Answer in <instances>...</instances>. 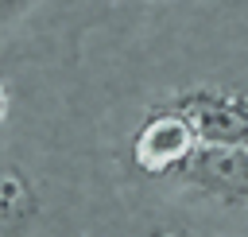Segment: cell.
<instances>
[{
	"instance_id": "7a4b0ae2",
	"label": "cell",
	"mask_w": 248,
	"mask_h": 237,
	"mask_svg": "<svg viewBox=\"0 0 248 237\" xmlns=\"http://www.w3.org/2000/svg\"><path fill=\"white\" fill-rule=\"evenodd\" d=\"M170 186L217 206H248V144H198Z\"/></svg>"
},
{
	"instance_id": "6da1fadb",
	"label": "cell",
	"mask_w": 248,
	"mask_h": 237,
	"mask_svg": "<svg viewBox=\"0 0 248 237\" xmlns=\"http://www.w3.org/2000/svg\"><path fill=\"white\" fill-rule=\"evenodd\" d=\"M163 101L190 124L194 140L248 144V85H209L194 82L163 93Z\"/></svg>"
},
{
	"instance_id": "277c9868",
	"label": "cell",
	"mask_w": 248,
	"mask_h": 237,
	"mask_svg": "<svg viewBox=\"0 0 248 237\" xmlns=\"http://www.w3.org/2000/svg\"><path fill=\"white\" fill-rule=\"evenodd\" d=\"M159 237H174V233H159Z\"/></svg>"
},
{
	"instance_id": "3957f363",
	"label": "cell",
	"mask_w": 248,
	"mask_h": 237,
	"mask_svg": "<svg viewBox=\"0 0 248 237\" xmlns=\"http://www.w3.org/2000/svg\"><path fill=\"white\" fill-rule=\"evenodd\" d=\"M39 4H43V0H0V43L12 39V35L35 16Z\"/></svg>"
}]
</instances>
